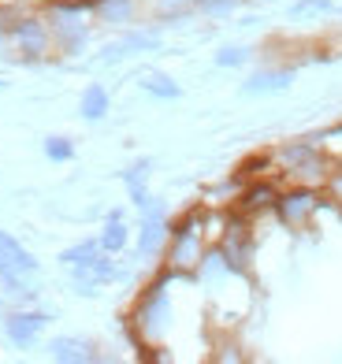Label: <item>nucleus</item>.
<instances>
[{
	"label": "nucleus",
	"instance_id": "1",
	"mask_svg": "<svg viewBox=\"0 0 342 364\" xmlns=\"http://www.w3.org/2000/svg\"><path fill=\"white\" fill-rule=\"evenodd\" d=\"M171 283H175V275L160 268L156 279H149V283L138 290L134 305H130V312H127V338L134 342L138 350H156V346L168 338V331L175 323Z\"/></svg>",
	"mask_w": 342,
	"mask_h": 364
},
{
	"label": "nucleus",
	"instance_id": "2",
	"mask_svg": "<svg viewBox=\"0 0 342 364\" xmlns=\"http://www.w3.org/2000/svg\"><path fill=\"white\" fill-rule=\"evenodd\" d=\"M208 223H213V208L208 205H198V208L183 212L178 220H171L168 245H164V253H160V268L171 272L175 279H193L205 250L213 245Z\"/></svg>",
	"mask_w": 342,
	"mask_h": 364
},
{
	"label": "nucleus",
	"instance_id": "3",
	"mask_svg": "<svg viewBox=\"0 0 342 364\" xmlns=\"http://www.w3.org/2000/svg\"><path fill=\"white\" fill-rule=\"evenodd\" d=\"M41 15L48 19L53 30V45L56 56H82L93 38V15H90V0H45Z\"/></svg>",
	"mask_w": 342,
	"mask_h": 364
},
{
	"label": "nucleus",
	"instance_id": "4",
	"mask_svg": "<svg viewBox=\"0 0 342 364\" xmlns=\"http://www.w3.org/2000/svg\"><path fill=\"white\" fill-rule=\"evenodd\" d=\"M275 156V168H279V178L287 182H301V186H324L335 168V156L324 149L316 138H294V141H283L279 149H272Z\"/></svg>",
	"mask_w": 342,
	"mask_h": 364
},
{
	"label": "nucleus",
	"instance_id": "5",
	"mask_svg": "<svg viewBox=\"0 0 342 364\" xmlns=\"http://www.w3.org/2000/svg\"><path fill=\"white\" fill-rule=\"evenodd\" d=\"M4 30H8V41H11V53L23 63H48L56 56L53 30H48V19L41 11H23L19 19Z\"/></svg>",
	"mask_w": 342,
	"mask_h": 364
},
{
	"label": "nucleus",
	"instance_id": "6",
	"mask_svg": "<svg viewBox=\"0 0 342 364\" xmlns=\"http://www.w3.org/2000/svg\"><path fill=\"white\" fill-rule=\"evenodd\" d=\"M324 205H328L324 201V190L301 186V182H287V186H279V197H275V205H272V216L287 230H305L316 220V212Z\"/></svg>",
	"mask_w": 342,
	"mask_h": 364
},
{
	"label": "nucleus",
	"instance_id": "7",
	"mask_svg": "<svg viewBox=\"0 0 342 364\" xmlns=\"http://www.w3.org/2000/svg\"><path fill=\"white\" fill-rule=\"evenodd\" d=\"M168 208L160 197H153L149 205L141 208V223H138V242H134V253L138 260H156L160 253H164V245H168Z\"/></svg>",
	"mask_w": 342,
	"mask_h": 364
},
{
	"label": "nucleus",
	"instance_id": "8",
	"mask_svg": "<svg viewBox=\"0 0 342 364\" xmlns=\"http://www.w3.org/2000/svg\"><path fill=\"white\" fill-rule=\"evenodd\" d=\"M53 323V316L41 309H30V305H15L11 312H4L0 316V327H4V338L15 346V350H30L41 335L45 327Z\"/></svg>",
	"mask_w": 342,
	"mask_h": 364
},
{
	"label": "nucleus",
	"instance_id": "9",
	"mask_svg": "<svg viewBox=\"0 0 342 364\" xmlns=\"http://www.w3.org/2000/svg\"><path fill=\"white\" fill-rule=\"evenodd\" d=\"M71 279H75V290L82 294V297H93V294H101V287L108 283H116L119 279V268H116V260H112V253H97L90 257L86 264H75L71 268Z\"/></svg>",
	"mask_w": 342,
	"mask_h": 364
},
{
	"label": "nucleus",
	"instance_id": "10",
	"mask_svg": "<svg viewBox=\"0 0 342 364\" xmlns=\"http://www.w3.org/2000/svg\"><path fill=\"white\" fill-rule=\"evenodd\" d=\"M275 197H279V175H264V178H250L246 186L238 190L235 197V212H242V216H264V212H272Z\"/></svg>",
	"mask_w": 342,
	"mask_h": 364
},
{
	"label": "nucleus",
	"instance_id": "11",
	"mask_svg": "<svg viewBox=\"0 0 342 364\" xmlns=\"http://www.w3.org/2000/svg\"><path fill=\"white\" fill-rule=\"evenodd\" d=\"M160 48V30H149V26H127V34L119 41H112L101 48V63H116V60H127V56H138V53H153Z\"/></svg>",
	"mask_w": 342,
	"mask_h": 364
},
{
	"label": "nucleus",
	"instance_id": "12",
	"mask_svg": "<svg viewBox=\"0 0 342 364\" xmlns=\"http://www.w3.org/2000/svg\"><path fill=\"white\" fill-rule=\"evenodd\" d=\"M290 82H294V68L290 63H268V68H257L246 82H242V97H275L287 93Z\"/></svg>",
	"mask_w": 342,
	"mask_h": 364
},
{
	"label": "nucleus",
	"instance_id": "13",
	"mask_svg": "<svg viewBox=\"0 0 342 364\" xmlns=\"http://www.w3.org/2000/svg\"><path fill=\"white\" fill-rule=\"evenodd\" d=\"M45 353L60 364H93V360H101V346L82 335H56V338H48Z\"/></svg>",
	"mask_w": 342,
	"mask_h": 364
},
{
	"label": "nucleus",
	"instance_id": "14",
	"mask_svg": "<svg viewBox=\"0 0 342 364\" xmlns=\"http://www.w3.org/2000/svg\"><path fill=\"white\" fill-rule=\"evenodd\" d=\"M145 0H90V15L101 26H134Z\"/></svg>",
	"mask_w": 342,
	"mask_h": 364
},
{
	"label": "nucleus",
	"instance_id": "15",
	"mask_svg": "<svg viewBox=\"0 0 342 364\" xmlns=\"http://www.w3.org/2000/svg\"><path fill=\"white\" fill-rule=\"evenodd\" d=\"M0 272H15V275H38L41 264L38 257L26 250V245L8 235V230H0Z\"/></svg>",
	"mask_w": 342,
	"mask_h": 364
},
{
	"label": "nucleus",
	"instance_id": "16",
	"mask_svg": "<svg viewBox=\"0 0 342 364\" xmlns=\"http://www.w3.org/2000/svg\"><path fill=\"white\" fill-rule=\"evenodd\" d=\"M149 175H153V160H149V156H138V160L119 175L123 186H127V193H130V205H134L138 212L153 201V193H149Z\"/></svg>",
	"mask_w": 342,
	"mask_h": 364
},
{
	"label": "nucleus",
	"instance_id": "17",
	"mask_svg": "<svg viewBox=\"0 0 342 364\" xmlns=\"http://www.w3.org/2000/svg\"><path fill=\"white\" fill-rule=\"evenodd\" d=\"M108 112H112L108 90L101 86V82H90V86L82 90V97H78V115H82L86 123H101Z\"/></svg>",
	"mask_w": 342,
	"mask_h": 364
},
{
	"label": "nucleus",
	"instance_id": "18",
	"mask_svg": "<svg viewBox=\"0 0 342 364\" xmlns=\"http://www.w3.org/2000/svg\"><path fill=\"white\" fill-rule=\"evenodd\" d=\"M145 4H149L156 26H175V23H183V19H190V15L198 11L193 0H145Z\"/></svg>",
	"mask_w": 342,
	"mask_h": 364
},
{
	"label": "nucleus",
	"instance_id": "19",
	"mask_svg": "<svg viewBox=\"0 0 342 364\" xmlns=\"http://www.w3.org/2000/svg\"><path fill=\"white\" fill-rule=\"evenodd\" d=\"M338 4L335 0H294V4L287 8V15L294 23H320V19H335Z\"/></svg>",
	"mask_w": 342,
	"mask_h": 364
},
{
	"label": "nucleus",
	"instance_id": "20",
	"mask_svg": "<svg viewBox=\"0 0 342 364\" xmlns=\"http://www.w3.org/2000/svg\"><path fill=\"white\" fill-rule=\"evenodd\" d=\"M101 250L105 253H112V257H119L127 245H130V227H127V220L123 216H105V227H101Z\"/></svg>",
	"mask_w": 342,
	"mask_h": 364
},
{
	"label": "nucleus",
	"instance_id": "21",
	"mask_svg": "<svg viewBox=\"0 0 342 364\" xmlns=\"http://www.w3.org/2000/svg\"><path fill=\"white\" fill-rule=\"evenodd\" d=\"M138 86L149 97H156V101H178V97H183V86H178L171 75H164V71H145Z\"/></svg>",
	"mask_w": 342,
	"mask_h": 364
},
{
	"label": "nucleus",
	"instance_id": "22",
	"mask_svg": "<svg viewBox=\"0 0 342 364\" xmlns=\"http://www.w3.org/2000/svg\"><path fill=\"white\" fill-rule=\"evenodd\" d=\"M238 178H242V186H246L250 178H264V175H279V168H275V156L272 153H253V156H246L238 164V171H235Z\"/></svg>",
	"mask_w": 342,
	"mask_h": 364
},
{
	"label": "nucleus",
	"instance_id": "23",
	"mask_svg": "<svg viewBox=\"0 0 342 364\" xmlns=\"http://www.w3.org/2000/svg\"><path fill=\"white\" fill-rule=\"evenodd\" d=\"M250 60H253V48L250 45H220L216 56H213V63H216V68H223V71H238V68H246Z\"/></svg>",
	"mask_w": 342,
	"mask_h": 364
},
{
	"label": "nucleus",
	"instance_id": "24",
	"mask_svg": "<svg viewBox=\"0 0 342 364\" xmlns=\"http://www.w3.org/2000/svg\"><path fill=\"white\" fill-rule=\"evenodd\" d=\"M101 253V238H82V242H75V245H68V250H60V264L63 268H75V264H86L90 257H97Z\"/></svg>",
	"mask_w": 342,
	"mask_h": 364
},
{
	"label": "nucleus",
	"instance_id": "25",
	"mask_svg": "<svg viewBox=\"0 0 342 364\" xmlns=\"http://www.w3.org/2000/svg\"><path fill=\"white\" fill-rule=\"evenodd\" d=\"M41 149H45V156L53 160V164H68V160H75V141H71V138H63V134H48V138L41 141Z\"/></svg>",
	"mask_w": 342,
	"mask_h": 364
},
{
	"label": "nucleus",
	"instance_id": "26",
	"mask_svg": "<svg viewBox=\"0 0 342 364\" xmlns=\"http://www.w3.org/2000/svg\"><path fill=\"white\" fill-rule=\"evenodd\" d=\"M246 0H193V8H198L201 15H208V19H227V15H235Z\"/></svg>",
	"mask_w": 342,
	"mask_h": 364
},
{
	"label": "nucleus",
	"instance_id": "27",
	"mask_svg": "<svg viewBox=\"0 0 342 364\" xmlns=\"http://www.w3.org/2000/svg\"><path fill=\"white\" fill-rule=\"evenodd\" d=\"M320 190H324V201L335 205V208H342V164H335L331 175H328V182H324Z\"/></svg>",
	"mask_w": 342,
	"mask_h": 364
},
{
	"label": "nucleus",
	"instance_id": "28",
	"mask_svg": "<svg viewBox=\"0 0 342 364\" xmlns=\"http://www.w3.org/2000/svg\"><path fill=\"white\" fill-rule=\"evenodd\" d=\"M335 19H338V23H342V4H338V11H335Z\"/></svg>",
	"mask_w": 342,
	"mask_h": 364
},
{
	"label": "nucleus",
	"instance_id": "29",
	"mask_svg": "<svg viewBox=\"0 0 342 364\" xmlns=\"http://www.w3.org/2000/svg\"><path fill=\"white\" fill-rule=\"evenodd\" d=\"M0 86H4V82H0Z\"/></svg>",
	"mask_w": 342,
	"mask_h": 364
}]
</instances>
